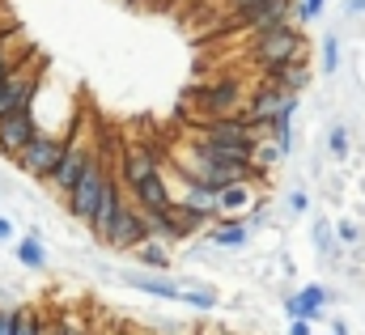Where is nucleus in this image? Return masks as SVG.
<instances>
[{"instance_id": "nucleus-2", "label": "nucleus", "mask_w": 365, "mask_h": 335, "mask_svg": "<svg viewBox=\"0 0 365 335\" xmlns=\"http://www.w3.org/2000/svg\"><path fill=\"white\" fill-rule=\"evenodd\" d=\"M195 140H204V145H212V149H225V153H234V158H255V145H259V132L242 119V115H225V119H204V123H195V132H191Z\"/></svg>"}, {"instance_id": "nucleus-20", "label": "nucleus", "mask_w": 365, "mask_h": 335, "mask_svg": "<svg viewBox=\"0 0 365 335\" xmlns=\"http://www.w3.org/2000/svg\"><path fill=\"white\" fill-rule=\"evenodd\" d=\"M132 263H140V267H149V272H170V267H175V254H170L166 242L149 238V242H140V247L132 251Z\"/></svg>"}, {"instance_id": "nucleus-36", "label": "nucleus", "mask_w": 365, "mask_h": 335, "mask_svg": "<svg viewBox=\"0 0 365 335\" xmlns=\"http://www.w3.org/2000/svg\"><path fill=\"white\" fill-rule=\"evenodd\" d=\"M331 335H349V323L344 319H331Z\"/></svg>"}, {"instance_id": "nucleus-15", "label": "nucleus", "mask_w": 365, "mask_h": 335, "mask_svg": "<svg viewBox=\"0 0 365 335\" xmlns=\"http://www.w3.org/2000/svg\"><path fill=\"white\" fill-rule=\"evenodd\" d=\"M132 204H136L140 212H162V208H170V204H175V178H170L166 170L149 174L140 187H132Z\"/></svg>"}, {"instance_id": "nucleus-18", "label": "nucleus", "mask_w": 365, "mask_h": 335, "mask_svg": "<svg viewBox=\"0 0 365 335\" xmlns=\"http://www.w3.org/2000/svg\"><path fill=\"white\" fill-rule=\"evenodd\" d=\"M264 81L280 85V89H289V93H306L310 81H314V73H310V64H306V60H293V64L268 68V73H264Z\"/></svg>"}, {"instance_id": "nucleus-28", "label": "nucleus", "mask_w": 365, "mask_h": 335, "mask_svg": "<svg viewBox=\"0 0 365 335\" xmlns=\"http://www.w3.org/2000/svg\"><path fill=\"white\" fill-rule=\"evenodd\" d=\"M323 13H327V0H297L293 21H297V26H310V21H319Z\"/></svg>"}, {"instance_id": "nucleus-10", "label": "nucleus", "mask_w": 365, "mask_h": 335, "mask_svg": "<svg viewBox=\"0 0 365 335\" xmlns=\"http://www.w3.org/2000/svg\"><path fill=\"white\" fill-rule=\"evenodd\" d=\"M284 93L289 89H280V85H272V81H259V89L247 98V106L238 110L259 136H268V128L276 123V115H280V106H284Z\"/></svg>"}, {"instance_id": "nucleus-13", "label": "nucleus", "mask_w": 365, "mask_h": 335, "mask_svg": "<svg viewBox=\"0 0 365 335\" xmlns=\"http://www.w3.org/2000/svg\"><path fill=\"white\" fill-rule=\"evenodd\" d=\"M123 200H128V191H123V178L115 174V178L106 182V191H102V200H98L93 217L86 221V230H90V238H93V242H106V234H110V225H115V217H119Z\"/></svg>"}, {"instance_id": "nucleus-22", "label": "nucleus", "mask_w": 365, "mask_h": 335, "mask_svg": "<svg viewBox=\"0 0 365 335\" xmlns=\"http://www.w3.org/2000/svg\"><path fill=\"white\" fill-rule=\"evenodd\" d=\"M13 254H17L21 267H30V272H47V247H43V238L21 234V238L13 242Z\"/></svg>"}, {"instance_id": "nucleus-7", "label": "nucleus", "mask_w": 365, "mask_h": 335, "mask_svg": "<svg viewBox=\"0 0 365 335\" xmlns=\"http://www.w3.org/2000/svg\"><path fill=\"white\" fill-rule=\"evenodd\" d=\"M98 153V145H93L90 136L81 132V128H73V136H68V149H64V158L56 162V170H51V178H47V187L64 200L73 187H77V178H81V170L90 166V158Z\"/></svg>"}, {"instance_id": "nucleus-30", "label": "nucleus", "mask_w": 365, "mask_h": 335, "mask_svg": "<svg viewBox=\"0 0 365 335\" xmlns=\"http://www.w3.org/2000/svg\"><path fill=\"white\" fill-rule=\"evenodd\" d=\"M336 238H340V247H349V251H353V247H361V225L344 217V221H336Z\"/></svg>"}, {"instance_id": "nucleus-35", "label": "nucleus", "mask_w": 365, "mask_h": 335, "mask_svg": "<svg viewBox=\"0 0 365 335\" xmlns=\"http://www.w3.org/2000/svg\"><path fill=\"white\" fill-rule=\"evenodd\" d=\"M247 4H255V0H221L225 13H238V9H247Z\"/></svg>"}, {"instance_id": "nucleus-29", "label": "nucleus", "mask_w": 365, "mask_h": 335, "mask_svg": "<svg viewBox=\"0 0 365 335\" xmlns=\"http://www.w3.org/2000/svg\"><path fill=\"white\" fill-rule=\"evenodd\" d=\"M284 208H289V217H306V212H310V191H306V187H293V191L284 195Z\"/></svg>"}, {"instance_id": "nucleus-26", "label": "nucleus", "mask_w": 365, "mask_h": 335, "mask_svg": "<svg viewBox=\"0 0 365 335\" xmlns=\"http://www.w3.org/2000/svg\"><path fill=\"white\" fill-rule=\"evenodd\" d=\"M327 153H331L336 162H344V158L353 153V140H349V128H344V123H331V132H327Z\"/></svg>"}, {"instance_id": "nucleus-19", "label": "nucleus", "mask_w": 365, "mask_h": 335, "mask_svg": "<svg viewBox=\"0 0 365 335\" xmlns=\"http://www.w3.org/2000/svg\"><path fill=\"white\" fill-rule=\"evenodd\" d=\"M123 280H128L132 289L149 293V297H162V302H179V280H170L166 272H162V276H132V272H123Z\"/></svg>"}, {"instance_id": "nucleus-23", "label": "nucleus", "mask_w": 365, "mask_h": 335, "mask_svg": "<svg viewBox=\"0 0 365 335\" xmlns=\"http://www.w3.org/2000/svg\"><path fill=\"white\" fill-rule=\"evenodd\" d=\"M179 302L182 306H191V310H217V306H221L217 289H208V284H191V280H179Z\"/></svg>"}, {"instance_id": "nucleus-16", "label": "nucleus", "mask_w": 365, "mask_h": 335, "mask_svg": "<svg viewBox=\"0 0 365 335\" xmlns=\"http://www.w3.org/2000/svg\"><path fill=\"white\" fill-rule=\"evenodd\" d=\"M162 162H158V153L149 149V145H128L123 149V158H119V178H123V187L132 191V187H140L149 174H158Z\"/></svg>"}, {"instance_id": "nucleus-27", "label": "nucleus", "mask_w": 365, "mask_h": 335, "mask_svg": "<svg viewBox=\"0 0 365 335\" xmlns=\"http://www.w3.org/2000/svg\"><path fill=\"white\" fill-rule=\"evenodd\" d=\"M43 331V310L34 306H17V331L13 335H38Z\"/></svg>"}, {"instance_id": "nucleus-31", "label": "nucleus", "mask_w": 365, "mask_h": 335, "mask_svg": "<svg viewBox=\"0 0 365 335\" xmlns=\"http://www.w3.org/2000/svg\"><path fill=\"white\" fill-rule=\"evenodd\" d=\"M13 331H17V306L0 302V335H13Z\"/></svg>"}, {"instance_id": "nucleus-9", "label": "nucleus", "mask_w": 365, "mask_h": 335, "mask_svg": "<svg viewBox=\"0 0 365 335\" xmlns=\"http://www.w3.org/2000/svg\"><path fill=\"white\" fill-rule=\"evenodd\" d=\"M140 242H149V221H145V212L132 200H123V208H119V217H115V225H110L102 247L115 254H132Z\"/></svg>"}, {"instance_id": "nucleus-38", "label": "nucleus", "mask_w": 365, "mask_h": 335, "mask_svg": "<svg viewBox=\"0 0 365 335\" xmlns=\"http://www.w3.org/2000/svg\"><path fill=\"white\" fill-rule=\"evenodd\" d=\"M4 21H13V17H9V13H4V4H0V26H4Z\"/></svg>"}, {"instance_id": "nucleus-1", "label": "nucleus", "mask_w": 365, "mask_h": 335, "mask_svg": "<svg viewBox=\"0 0 365 335\" xmlns=\"http://www.w3.org/2000/svg\"><path fill=\"white\" fill-rule=\"evenodd\" d=\"M251 60L268 73V68H280V64H293V60H306V34L297 21H284V26H272L264 34H251Z\"/></svg>"}, {"instance_id": "nucleus-5", "label": "nucleus", "mask_w": 365, "mask_h": 335, "mask_svg": "<svg viewBox=\"0 0 365 335\" xmlns=\"http://www.w3.org/2000/svg\"><path fill=\"white\" fill-rule=\"evenodd\" d=\"M38 89H43V60H30V56H26V64L13 68V73L0 81V119H4V115H17V110H26V106H34V102H38Z\"/></svg>"}, {"instance_id": "nucleus-6", "label": "nucleus", "mask_w": 365, "mask_h": 335, "mask_svg": "<svg viewBox=\"0 0 365 335\" xmlns=\"http://www.w3.org/2000/svg\"><path fill=\"white\" fill-rule=\"evenodd\" d=\"M293 13H297V0H255V4H247V9H238V13H225V21H221V30H247V34H264V30H272V26H284V21H293Z\"/></svg>"}, {"instance_id": "nucleus-34", "label": "nucleus", "mask_w": 365, "mask_h": 335, "mask_svg": "<svg viewBox=\"0 0 365 335\" xmlns=\"http://www.w3.org/2000/svg\"><path fill=\"white\" fill-rule=\"evenodd\" d=\"M344 13L349 17H365V0H344Z\"/></svg>"}, {"instance_id": "nucleus-21", "label": "nucleus", "mask_w": 365, "mask_h": 335, "mask_svg": "<svg viewBox=\"0 0 365 335\" xmlns=\"http://www.w3.org/2000/svg\"><path fill=\"white\" fill-rule=\"evenodd\" d=\"M310 238H314V254H319L323 263H336V259H340V238H336V225H331L327 217H314Z\"/></svg>"}, {"instance_id": "nucleus-11", "label": "nucleus", "mask_w": 365, "mask_h": 335, "mask_svg": "<svg viewBox=\"0 0 365 335\" xmlns=\"http://www.w3.org/2000/svg\"><path fill=\"white\" fill-rule=\"evenodd\" d=\"M34 136H38V110H34V106H26V110H17V115H4V119H0V158L13 162Z\"/></svg>"}, {"instance_id": "nucleus-25", "label": "nucleus", "mask_w": 365, "mask_h": 335, "mask_svg": "<svg viewBox=\"0 0 365 335\" xmlns=\"http://www.w3.org/2000/svg\"><path fill=\"white\" fill-rule=\"evenodd\" d=\"M17 38H21V34L0 38V81H4L13 68H21V64H26V56H30V51H13V43H17Z\"/></svg>"}, {"instance_id": "nucleus-4", "label": "nucleus", "mask_w": 365, "mask_h": 335, "mask_svg": "<svg viewBox=\"0 0 365 335\" xmlns=\"http://www.w3.org/2000/svg\"><path fill=\"white\" fill-rule=\"evenodd\" d=\"M68 136H73V132H68ZM68 136H60V132H43V128H38V136L13 158L17 174H26V178H34V182H47L51 170H56V162H60L64 149H68Z\"/></svg>"}, {"instance_id": "nucleus-17", "label": "nucleus", "mask_w": 365, "mask_h": 335, "mask_svg": "<svg viewBox=\"0 0 365 335\" xmlns=\"http://www.w3.org/2000/svg\"><path fill=\"white\" fill-rule=\"evenodd\" d=\"M255 204H259L255 178H242V182H230V187L217 191V212H221V217H247Z\"/></svg>"}, {"instance_id": "nucleus-33", "label": "nucleus", "mask_w": 365, "mask_h": 335, "mask_svg": "<svg viewBox=\"0 0 365 335\" xmlns=\"http://www.w3.org/2000/svg\"><path fill=\"white\" fill-rule=\"evenodd\" d=\"M0 242H17V230H13L9 217H0Z\"/></svg>"}, {"instance_id": "nucleus-37", "label": "nucleus", "mask_w": 365, "mask_h": 335, "mask_svg": "<svg viewBox=\"0 0 365 335\" xmlns=\"http://www.w3.org/2000/svg\"><path fill=\"white\" fill-rule=\"evenodd\" d=\"M38 335H56V319H43V331Z\"/></svg>"}, {"instance_id": "nucleus-3", "label": "nucleus", "mask_w": 365, "mask_h": 335, "mask_svg": "<svg viewBox=\"0 0 365 335\" xmlns=\"http://www.w3.org/2000/svg\"><path fill=\"white\" fill-rule=\"evenodd\" d=\"M119 170H110V162L102 158V153H93L90 158V166L81 170V178H77V187L64 195V208H68V217L73 221H90L93 217V208H98V200H102V191H106V182L115 178Z\"/></svg>"}, {"instance_id": "nucleus-32", "label": "nucleus", "mask_w": 365, "mask_h": 335, "mask_svg": "<svg viewBox=\"0 0 365 335\" xmlns=\"http://www.w3.org/2000/svg\"><path fill=\"white\" fill-rule=\"evenodd\" d=\"M289 335H314V323L310 319H289Z\"/></svg>"}, {"instance_id": "nucleus-8", "label": "nucleus", "mask_w": 365, "mask_h": 335, "mask_svg": "<svg viewBox=\"0 0 365 335\" xmlns=\"http://www.w3.org/2000/svg\"><path fill=\"white\" fill-rule=\"evenodd\" d=\"M195 110H200V123L204 119H225V115H238L242 106H247V89L238 77H221V81L204 85V89H195Z\"/></svg>"}, {"instance_id": "nucleus-24", "label": "nucleus", "mask_w": 365, "mask_h": 335, "mask_svg": "<svg viewBox=\"0 0 365 335\" xmlns=\"http://www.w3.org/2000/svg\"><path fill=\"white\" fill-rule=\"evenodd\" d=\"M340 60H344L340 34H323V77H336L340 73Z\"/></svg>"}, {"instance_id": "nucleus-14", "label": "nucleus", "mask_w": 365, "mask_h": 335, "mask_svg": "<svg viewBox=\"0 0 365 335\" xmlns=\"http://www.w3.org/2000/svg\"><path fill=\"white\" fill-rule=\"evenodd\" d=\"M251 238H255V230L242 221V217H217L208 230H204V242L212 247V251H247L251 247Z\"/></svg>"}, {"instance_id": "nucleus-12", "label": "nucleus", "mask_w": 365, "mask_h": 335, "mask_svg": "<svg viewBox=\"0 0 365 335\" xmlns=\"http://www.w3.org/2000/svg\"><path fill=\"white\" fill-rule=\"evenodd\" d=\"M327 306H331V289L319 284V280H310V284H302L297 293L284 297V319H310V323H323V319H327Z\"/></svg>"}]
</instances>
